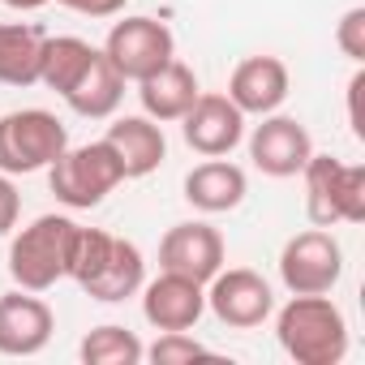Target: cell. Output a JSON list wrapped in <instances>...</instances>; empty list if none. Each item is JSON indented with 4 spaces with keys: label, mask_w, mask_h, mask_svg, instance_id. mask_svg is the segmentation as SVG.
Here are the masks:
<instances>
[{
    "label": "cell",
    "mask_w": 365,
    "mask_h": 365,
    "mask_svg": "<svg viewBox=\"0 0 365 365\" xmlns=\"http://www.w3.org/2000/svg\"><path fill=\"white\" fill-rule=\"evenodd\" d=\"M344 275V250L327 228H305L288 237L279 254V279L292 297H322Z\"/></svg>",
    "instance_id": "obj_6"
},
{
    "label": "cell",
    "mask_w": 365,
    "mask_h": 365,
    "mask_svg": "<svg viewBox=\"0 0 365 365\" xmlns=\"http://www.w3.org/2000/svg\"><path fill=\"white\" fill-rule=\"evenodd\" d=\"M78 356L86 365H138L146 356V344L129 331V327H116V322H103L95 327L82 344H78Z\"/></svg>",
    "instance_id": "obj_22"
},
{
    "label": "cell",
    "mask_w": 365,
    "mask_h": 365,
    "mask_svg": "<svg viewBox=\"0 0 365 365\" xmlns=\"http://www.w3.org/2000/svg\"><path fill=\"white\" fill-rule=\"evenodd\" d=\"M250 194V180L237 163H228L224 155L220 159H207L198 163L190 176H185V202L202 215H224V211H237Z\"/></svg>",
    "instance_id": "obj_17"
},
{
    "label": "cell",
    "mask_w": 365,
    "mask_h": 365,
    "mask_svg": "<svg viewBox=\"0 0 365 365\" xmlns=\"http://www.w3.org/2000/svg\"><path fill=\"white\" fill-rule=\"evenodd\" d=\"M198 95H202L198 73L185 61H176V56L163 69H155L150 78L138 82V99H142V112L150 120H180V116L194 108Z\"/></svg>",
    "instance_id": "obj_18"
},
{
    "label": "cell",
    "mask_w": 365,
    "mask_h": 365,
    "mask_svg": "<svg viewBox=\"0 0 365 365\" xmlns=\"http://www.w3.org/2000/svg\"><path fill=\"white\" fill-rule=\"evenodd\" d=\"M275 335L297 365H339L348 356V322L327 292L292 297L275 318Z\"/></svg>",
    "instance_id": "obj_1"
},
{
    "label": "cell",
    "mask_w": 365,
    "mask_h": 365,
    "mask_svg": "<svg viewBox=\"0 0 365 365\" xmlns=\"http://www.w3.org/2000/svg\"><path fill=\"white\" fill-rule=\"evenodd\" d=\"M103 56L116 65V73L125 82H142V78H150L155 69H163L176 56V39L155 18H125V22H116L108 31Z\"/></svg>",
    "instance_id": "obj_7"
},
{
    "label": "cell",
    "mask_w": 365,
    "mask_h": 365,
    "mask_svg": "<svg viewBox=\"0 0 365 365\" xmlns=\"http://www.w3.org/2000/svg\"><path fill=\"white\" fill-rule=\"evenodd\" d=\"M301 176H305V215L314 228L365 224V163L309 155Z\"/></svg>",
    "instance_id": "obj_2"
},
{
    "label": "cell",
    "mask_w": 365,
    "mask_h": 365,
    "mask_svg": "<svg viewBox=\"0 0 365 365\" xmlns=\"http://www.w3.org/2000/svg\"><path fill=\"white\" fill-rule=\"evenodd\" d=\"M309 155H314V142H309V129L297 116L271 112L250 133V159H254V168L262 176H275V180L301 176V168H305Z\"/></svg>",
    "instance_id": "obj_9"
},
{
    "label": "cell",
    "mask_w": 365,
    "mask_h": 365,
    "mask_svg": "<svg viewBox=\"0 0 365 365\" xmlns=\"http://www.w3.org/2000/svg\"><path fill=\"white\" fill-rule=\"evenodd\" d=\"M207 309L224 322V327H232V331H254V327H262L267 318H271V309H275V292H271V284L258 275V271H250V267H220L211 279H207Z\"/></svg>",
    "instance_id": "obj_8"
},
{
    "label": "cell",
    "mask_w": 365,
    "mask_h": 365,
    "mask_svg": "<svg viewBox=\"0 0 365 365\" xmlns=\"http://www.w3.org/2000/svg\"><path fill=\"white\" fill-rule=\"evenodd\" d=\"M56 314L43 297L18 288L0 297V356H35L48 348Z\"/></svg>",
    "instance_id": "obj_12"
},
{
    "label": "cell",
    "mask_w": 365,
    "mask_h": 365,
    "mask_svg": "<svg viewBox=\"0 0 365 365\" xmlns=\"http://www.w3.org/2000/svg\"><path fill=\"white\" fill-rule=\"evenodd\" d=\"M48 31L39 22H0V86H35Z\"/></svg>",
    "instance_id": "obj_19"
},
{
    "label": "cell",
    "mask_w": 365,
    "mask_h": 365,
    "mask_svg": "<svg viewBox=\"0 0 365 365\" xmlns=\"http://www.w3.org/2000/svg\"><path fill=\"white\" fill-rule=\"evenodd\" d=\"M95 52L99 48H91L78 35H48L43 39V56H39V82L65 99L73 91V82L86 73V65L95 61Z\"/></svg>",
    "instance_id": "obj_21"
},
{
    "label": "cell",
    "mask_w": 365,
    "mask_h": 365,
    "mask_svg": "<svg viewBox=\"0 0 365 365\" xmlns=\"http://www.w3.org/2000/svg\"><path fill=\"white\" fill-rule=\"evenodd\" d=\"M180 133H185V146L198 150L202 159H220L241 146L245 112L228 95H198L194 108L180 116Z\"/></svg>",
    "instance_id": "obj_10"
},
{
    "label": "cell",
    "mask_w": 365,
    "mask_h": 365,
    "mask_svg": "<svg viewBox=\"0 0 365 365\" xmlns=\"http://www.w3.org/2000/svg\"><path fill=\"white\" fill-rule=\"evenodd\" d=\"M69 146L65 125L43 108H22L0 116V172L5 176H31L52 168Z\"/></svg>",
    "instance_id": "obj_5"
},
{
    "label": "cell",
    "mask_w": 365,
    "mask_h": 365,
    "mask_svg": "<svg viewBox=\"0 0 365 365\" xmlns=\"http://www.w3.org/2000/svg\"><path fill=\"white\" fill-rule=\"evenodd\" d=\"M120 99H125V78L116 73V65L103 56V48L95 52V61L86 65V73L73 82V91L65 95V103L78 112V116H86V120H103V116H112L116 108H120Z\"/></svg>",
    "instance_id": "obj_20"
},
{
    "label": "cell",
    "mask_w": 365,
    "mask_h": 365,
    "mask_svg": "<svg viewBox=\"0 0 365 365\" xmlns=\"http://www.w3.org/2000/svg\"><path fill=\"white\" fill-rule=\"evenodd\" d=\"M5 9H18V14H35V9H43V5H52V0H0Z\"/></svg>",
    "instance_id": "obj_28"
},
{
    "label": "cell",
    "mask_w": 365,
    "mask_h": 365,
    "mask_svg": "<svg viewBox=\"0 0 365 365\" xmlns=\"http://www.w3.org/2000/svg\"><path fill=\"white\" fill-rule=\"evenodd\" d=\"M120 180H125V168L103 138L86 142V146H65V155L48 168V185H52L56 202H65L73 211L99 207Z\"/></svg>",
    "instance_id": "obj_4"
},
{
    "label": "cell",
    "mask_w": 365,
    "mask_h": 365,
    "mask_svg": "<svg viewBox=\"0 0 365 365\" xmlns=\"http://www.w3.org/2000/svg\"><path fill=\"white\" fill-rule=\"evenodd\" d=\"M18 215H22V198L14 190V180L0 172V237H9L18 228Z\"/></svg>",
    "instance_id": "obj_25"
},
{
    "label": "cell",
    "mask_w": 365,
    "mask_h": 365,
    "mask_svg": "<svg viewBox=\"0 0 365 365\" xmlns=\"http://www.w3.org/2000/svg\"><path fill=\"white\" fill-rule=\"evenodd\" d=\"M207 314V284L163 271L159 279L142 284V318L155 331H194Z\"/></svg>",
    "instance_id": "obj_11"
},
{
    "label": "cell",
    "mask_w": 365,
    "mask_h": 365,
    "mask_svg": "<svg viewBox=\"0 0 365 365\" xmlns=\"http://www.w3.org/2000/svg\"><path fill=\"white\" fill-rule=\"evenodd\" d=\"M220 267H224V237L211 224L190 220V224H176L163 232L159 271H176V275H190V279L207 284Z\"/></svg>",
    "instance_id": "obj_13"
},
{
    "label": "cell",
    "mask_w": 365,
    "mask_h": 365,
    "mask_svg": "<svg viewBox=\"0 0 365 365\" xmlns=\"http://www.w3.org/2000/svg\"><path fill=\"white\" fill-rule=\"evenodd\" d=\"M103 142L116 150V159L125 168V180H142L168 159V138H163L159 120H150V116H120V120H112Z\"/></svg>",
    "instance_id": "obj_16"
},
{
    "label": "cell",
    "mask_w": 365,
    "mask_h": 365,
    "mask_svg": "<svg viewBox=\"0 0 365 365\" xmlns=\"http://www.w3.org/2000/svg\"><path fill=\"white\" fill-rule=\"evenodd\" d=\"M78 224L69 215H39L31 228H22L9 245V275L26 292H48L69 271V245Z\"/></svg>",
    "instance_id": "obj_3"
},
{
    "label": "cell",
    "mask_w": 365,
    "mask_h": 365,
    "mask_svg": "<svg viewBox=\"0 0 365 365\" xmlns=\"http://www.w3.org/2000/svg\"><path fill=\"white\" fill-rule=\"evenodd\" d=\"M361 91H365V73L356 69L352 82H348V125L356 138H365V120H361Z\"/></svg>",
    "instance_id": "obj_27"
},
{
    "label": "cell",
    "mask_w": 365,
    "mask_h": 365,
    "mask_svg": "<svg viewBox=\"0 0 365 365\" xmlns=\"http://www.w3.org/2000/svg\"><path fill=\"white\" fill-rule=\"evenodd\" d=\"M335 43H339V52L348 56V61H365V9L356 5V9H348L344 18H339V26H335Z\"/></svg>",
    "instance_id": "obj_24"
},
{
    "label": "cell",
    "mask_w": 365,
    "mask_h": 365,
    "mask_svg": "<svg viewBox=\"0 0 365 365\" xmlns=\"http://www.w3.org/2000/svg\"><path fill=\"white\" fill-rule=\"evenodd\" d=\"M142 284H146V258H142V250L133 241H125V237H112L108 250H103V258H99V267L78 288L91 301L116 305V301H129L133 292H142Z\"/></svg>",
    "instance_id": "obj_15"
},
{
    "label": "cell",
    "mask_w": 365,
    "mask_h": 365,
    "mask_svg": "<svg viewBox=\"0 0 365 365\" xmlns=\"http://www.w3.org/2000/svg\"><path fill=\"white\" fill-rule=\"evenodd\" d=\"M288 65L279 56H245L228 78V99L245 116H271L288 99Z\"/></svg>",
    "instance_id": "obj_14"
},
{
    "label": "cell",
    "mask_w": 365,
    "mask_h": 365,
    "mask_svg": "<svg viewBox=\"0 0 365 365\" xmlns=\"http://www.w3.org/2000/svg\"><path fill=\"white\" fill-rule=\"evenodd\" d=\"M198 356H211V348L198 344L190 331H159V339L146 348L142 361H150V365H185V361H198Z\"/></svg>",
    "instance_id": "obj_23"
},
{
    "label": "cell",
    "mask_w": 365,
    "mask_h": 365,
    "mask_svg": "<svg viewBox=\"0 0 365 365\" xmlns=\"http://www.w3.org/2000/svg\"><path fill=\"white\" fill-rule=\"evenodd\" d=\"M56 5H65L82 18H116V14H125L129 0H56Z\"/></svg>",
    "instance_id": "obj_26"
}]
</instances>
